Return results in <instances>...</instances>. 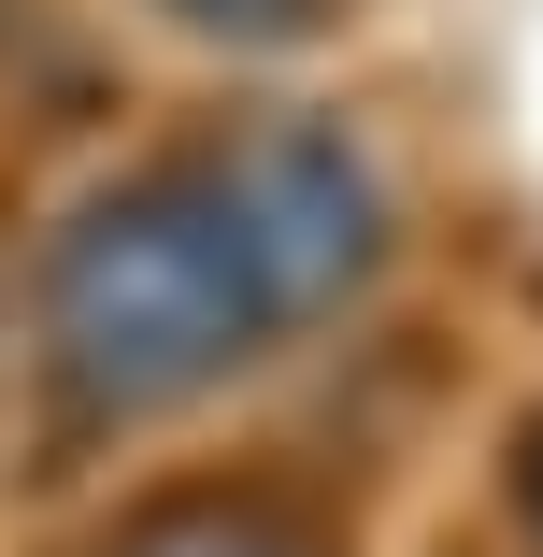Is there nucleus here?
<instances>
[{
	"instance_id": "f257e3e1",
	"label": "nucleus",
	"mask_w": 543,
	"mask_h": 557,
	"mask_svg": "<svg viewBox=\"0 0 543 557\" xmlns=\"http://www.w3.org/2000/svg\"><path fill=\"white\" fill-rule=\"evenodd\" d=\"M272 344V286L200 158H158L58 214L44 244V400L72 429H144L214 400Z\"/></svg>"
},
{
	"instance_id": "f03ea898",
	"label": "nucleus",
	"mask_w": 543,
	"mask_h": 557,
	"mask_svg": "<svg viewBox=\"0 0 543 557\" xmlns=\"http://www.w3.org/2000/svg\"><path fill=\"white\" fill-rule=\"evenodd\" d=\"M200 172L230 186V214H244V258L272 286V329L344 314L386 272V172L358 158V129H330V115H244Z\"/></svg>"
},
{
	"instance_id": "7ed1b4c3",
	"label": "nucleus",
	"mask_w": 543,
	"mask_h": 557,
	"mask_svg": "<svg viewBox=\"0 0 543 557\" xmlns=\"http://www.w3.org/2000/svg\"><path fill=\"white\" fill-rule=\"evenodd\" d=\"M86 557H314L300 515L244 500V486H186V500H144L115 543H86Z\"/></svg>"
},
{
	"instance_id": "20e7f679",
	"label": "nucleus",
	"mask_w": 543,
	"mask_h": 557,
	"mask_svg": "<svg viewBox=\"0 0 543 557\" xmlns=\"http://www.w3.org/2000/svg\"><path fill=\"white\" fill-rule=\"evenodd\" d=\"M172 29H200V44H230V58H286V44H330L358 0H158Z\"/></svg>"
},
{
	"instance_id": "39448f33",
	"label": "nucleus",
	"mask_w": 543,
	"mask_h": 557,
	"mask_svg": "<svg viewBox=\"0 0 543 557\" xmlns=\"http://www.w3.org/2000/svg\"><path fill=\"white\" fill-rule=\"evenodd\" d=\"M501 515H515V543L543 557V414H515V443H501Z\"/></svg>"
}]
</instances>
